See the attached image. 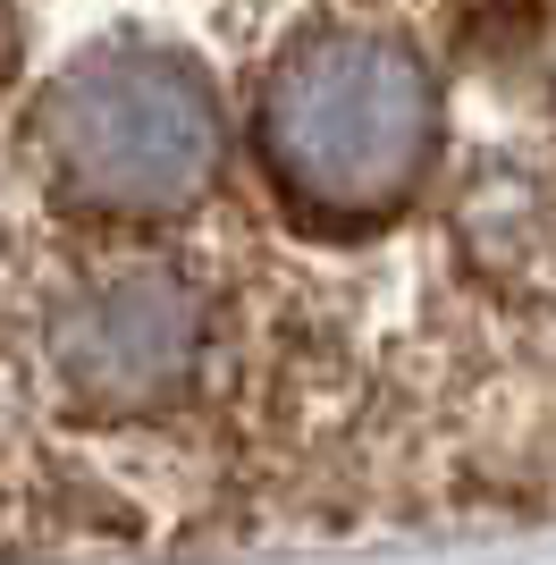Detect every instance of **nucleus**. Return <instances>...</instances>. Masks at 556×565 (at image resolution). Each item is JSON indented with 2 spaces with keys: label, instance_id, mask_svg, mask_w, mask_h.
Segmentation results:
<instances>
[{
  "label": "nucleus",
  "instance_id": "f257e3e1",
  "mask_svg": "<svg viewBox=\"0 0 556 565\" xmlns=\"http://www.w3.org/2000/svg\"><path fill=\"white\" fill-rule=\"evenodd\" d=\"M430 76L388 34H312L261 102L278 186L321 220L396 212L430 169Z\"/></svg>",
  "mask_w": 556,
  "mask_h": 565
},
{
  "label": "nucleus",
  "instance_id": "f03ea898",
  "mask_svg": "<svg viewBox=\"0 0 556 565\" xmlns=\"http://www.w3.org/2000/svg\"><path fill=\"white\" fill-rule=\"evenodd\" d=\"M43 152L93 212H178L220 169V102L185 60L118 43L51 85Z\"/></svg>",
  "mask_w": 556,
  "mask_h": 565
},
{
  "label": "nucleus",
  "instance_id": "7ed1b4c3",
  "mask_svg": "<svg viewBox=\"0 0 556 565\" xmlns=\"http://www.w3.org/2000/svg\"><path fill=\"white\" fill-rule=\"evenodd\" d=\"M194 296L169 270H110L85 287L60 321V363H68L76 397L101 414H152L178 397V380L194 372Z\"/></svg>",
  "mask_w": 556,
  "mask_h": 565
}]
</instances>
